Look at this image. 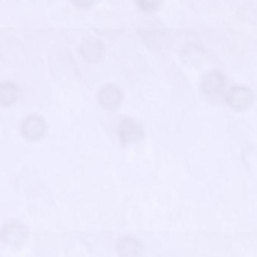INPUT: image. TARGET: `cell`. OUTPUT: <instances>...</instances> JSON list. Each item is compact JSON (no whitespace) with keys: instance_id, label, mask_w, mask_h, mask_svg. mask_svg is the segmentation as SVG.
<instances>
[{"instance_id":"6da1fadb","label":"cell","mask_w":257,"mask_h":257,"mask_svg":"<svg viewBox=\"0 0 257 257\" xmlns=\"http://www.w3.org/2000/svg\"><path fill=\"white\" fill-rule=\"evenodd\" d=\"M48 126L43 117L37 114L26 116L20 124L21 136L27 141L39 142L46 135Z\"/></svg>"},{"instance_id":"7a4b0ae2","label":"cell","mask_w":257,"mask_h":257,"mask_svg":"<svg viewBox=\"0 0 257 257\" xmlns=\"http://www.w3.org/2000/svg\"><path fill=\"white\" fill-rule=\"evenodd\" d=\"M226 77L220 71L206 72L200 81V88L205 97L214 99L220 96L226 87Z\"/></svg>"},{"instance_id":"3957f363","label":"cell","mask_w":257,"mask_h":257,"mask_svg":"<svg viewBox=\"0 0 257 257\" xmlns=\"http://www.w3.org/2000/svg\"><path fill=\"white\" fill-rule=\"evenodd\" d=\"M226 100L232 109L244 111L253 102V92L245 86H235L226 93Z\"/></svg>"},{"instance_id":"277c9868","label":"cell","mask_w":257,"mask_h":257,"mask_svg":"<svg viewBox=\"0 0 257 257\" xmlns=\"http://www.w3.org/2000/svg\"><path fill=\"white\" fill-rule=\"evenodd\" d=\"M27 228L17 222L7 223L0 230V238L6 244L12 246L22 244L27 239Z\"/></svg>"},{"instance_id":"5b68a950","label":"cell","mask_w":257,"mask_h":257,"mask_svg":"<svg viewBox=\"0 0 257 257\" xmlns=\"http://www.w3.org/2000/svg\"><path fill=\"white\" fill-rule=\"evenodd\" d=\"M123 100L121 90L114 84H105L101 87L98 94V101L102 108L107 110L117 108Z\"/></svg>"},{"instance_id":"8992f818","label":"cell","mask_w":257,"mask_h":257,"mask_svg":"<svg viewBox=\"0 0 257 257\" xmlns=\"http://www.w3.org/2000/svg\"><path fill=\"white\" fill-rule=\"evenodd\" d=\"M120 141L124 144L137 142L143 136V128L136 120L124 118L120 122L117 128Z\"/></svg>"},{"instance_id":"52a82bcc","label":"cell","mask_w":257,"mask_h":257,"mask_svg":"<svg viewBox=\"0 0 257 257\" xmlns=\"http://www.w3.org/2000/svg\"><path fill=\"white\" fill-rule=\"evenodd\" d=\"M116 248L120 257H142L143 253L142 243L134 237L128 235L119 238Z\"/></svg>"},{"instance_id":"ba28073f","label":"cell","mask_w":257,"mask_h":257,"mask_svg":"<svg viewBox=\"0 0 257 257\" xmlns=\"http://www.w3.org/2000/svg\"><path fill=\"white\" fill-rule=\"evenodd\" d=\"M81 54L88 63H98L103 58L105 49L102 44L97 39H87L81 45Z\"/></svg>"},{"instance_id":"9c48e42d","label":"cell","mask_w":257,"mask_h":257,"mask_svg":"<svg viewBox=\"0 0 257 257\" xmlns=\"http://www.w3.org/2000/svg\"><path fill=\"white\" fill-rule=\"evenodd\" d=\"M21 90L19 87L11 82H0V105L3 107H11L15 105L20 98Z\"/></svg>"},{"instance_id":"30bf717a","label":"cell","mask_w":257,"mask_h":257,"mask_svg":"<svg viewBox=\"0 0 257 257\" xmlns=\"http://www.w3.org/2000/svg\"><path fill=\"white\" fill-rule=\"evenodd\" d=\"M139 9L145 13H153L159 10L163 0H135Z\"/></svg>"},{"instance_id":"8fae6325","label":"cell","mask_w":257,"mask_h":257,"mask_svg":"<svg viewBox=\"0 0 257 257\" xmlns=\"http://www.w3.org/2000/svg\"><path fill=\"white\" fill-rule=\"evenodd\" d=\"M97 0H71L73 5L79 8H89L93 6Z\"/></svg>"}]
</instances>
